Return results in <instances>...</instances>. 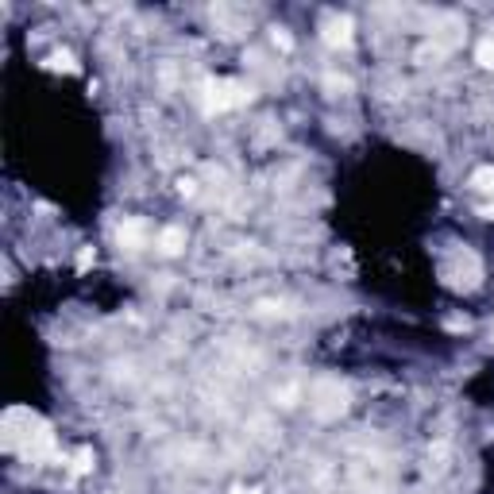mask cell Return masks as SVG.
Instances as JSON below:
<instances>
[{"label": "cell", "mask_w": 494, "mask_h": 494, "mask_svg": "<svg viewBox=\"0 0 494 494\" xmlns=\"http://www.w3.org/2000/svg\"><path fill=\"white\" fill-rule=\"evenodd\" d=\"M456 263H444V282L456 286V290H475L479 279H483V267H479V259L471 252H456L452 255Z\"/></svg>", "instance_id": "2"}, {"label": "cell", "mask_w": 494, "mask_h": 494, "mask_svg": "<svg viewBox=\"0 0 494 494\" xmlns=\"http://www.w3.org/2000/svg\"><path fill=\"white\" fill-rule=\"evenodd\" d=\"M90 460H93V452H85V448H81V452L74 456V475H85V471H90Z\"/></svg>", "instance_id": "10"}, {"label": "cell", "mask_w": 494, "mask_h": 494, "mask_svg": "<svg viewBox=\"0 0 494 494\" xmlns=\"http://www.w3.org/2000/svg\"><path fill=\"white\" fill-rule=\"evenodd\" d=\"M274 43H279V47H282V51H290V47H294V39H290L286 32H274Z\"/></svg>", "instance_id": "12"}, {"label": "cell", "mask_w": 494, "mask_h": 494, "mask_svg": "<svg viewBox=\"0 0 494 494\" xmlns=\"http://www.w3.org/2000/svg\"><path fill=\"white\" fill-rule=\"evenodd\" d=\"M182 247H185V228H163V232H158V252H163V255H178L182 252Z\"/></svg>", "instance_id": "7"}, {"label": "cell", "mask_w": 494, "mask_h": 494, "mask_svg": "<svg viewBox=\"0 0 494 494\" xmlns=\"http://www.w3.org/2000/svg\"><path fill=\"white\" fill-rule=\"evenodd\" d=\"M232 494H243V490H232Z\"/></svg>", "instance_id": "13"}, {"label": "cell", "mask_w": 494, "mask_h": 494, "mask_svg": "<svg viewBox=\"0 0 494 494\" xmlns=\"http://www.w3.org/2000/svg\"><path fill=\"white\" fill-rule=\"evenodd\" d=\"M471 190L483 194V197H494V166H479L471 174ZM490 205H494V201H490Z\"/></svg>", "instance_id": "8"}, {"label": "cell", "mask_w": 494, "mask_h": 494, "mask_svg": "<svg viewBox=\"0 0 494 494\" xmlns=\"http://www.w3.org/2000/svg\"><path fill=\"white\" fill-rule=\"evenodd\" d=\"M325 43H328V47H347V43H352V20H347V16H328L325 20Z\"/></svg>", "instance_id": "6"}, {"label": "cell", "mask_w": 494, "mask_h": 494, "mask_svg": "<svg viewBox=\"0 0 494 494\" xmlns=\"http://www.w3.org/2000/svg\"><path fill=\"white\" fill-rule=\"evenodd\" d=\"M205 100H209V109H216V112H224V109H240L247 97H252V90L247 85H240V81H228V78H221V81H209L205 85Z\"/></svg>", "instance_id": "3"}, {"label": "cell", "mask_w": 494, "mask_h": 494, "mask_svg": "<svg viewBox=\"0 0 494 494\" xmlns=\"http://www.w3.org/2000/svg\"><path fill=\"white\" fill-rule=\"evenodd\" d=\"M16 413H20V421H24V429H16V421L5 417V448H8V452H20V456H27V460L51 456V452H54L51 429L43 425L35 413H27V410H16Z\"/></svg>", "instance_id": "1"}, {"label": "cell", "mask_w": 494, "mask_h": 494, "mask_svg": "<svg viewBox=\"0 0 494 494\" xmlns=\"http://www.w3.org/2000/svg\"><path fill=\"white\" fill-rule=\"evenodd\" d=\"M51 62H54V66H66V70H78V62H74V54H66V51H62V54H54V58H51Z\"/></svg>", "instance_id": "11"}, {"label": "cell", "mask_w": 494, "mask_h": 494, "mask_svg": "<svg viewBox=\"0 0 494 494\" xmlns=\"http://www.w3.org/2000/svg\"><path fill=\"white\" fill-rule=\"evenodd\" d=\"M344 386L340 383H332V379H325V383H317V390H313V413L317 417H337V413H344Z\"/></svg>", "instance_id": "4"}, {"label": "cell", "mask_w": 494, "mask_h": 494, "mask_svg": "<svg viewBox=\"0 0 494 494\" xmlns=\"http://www.w3.org/2000/svg\"><path fill=\"white\" fill-rule=\"evenodd\" d=\"M475 58H479V62H483L487 70H494V39H483V43H479Z\"/></svg>", "instance_id": "9"}, {"label": "cell", "mask_w": 494, "mask_h": 494, "mask_svg": "<svg viewBox=\"0 0 494 494\" xmlns=\"http://www.w3.org/2000/svg\"><path fill=\"white\" fill-rule=\"evenodd\" d=\"M147 240H151V228H147V221H139V216H128V221L116 228V243L128 247V252H143Z\"/></svg>", "instance_id": "5"}]
</instances>
